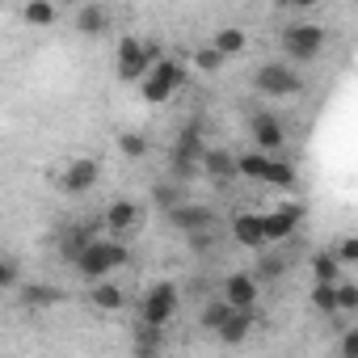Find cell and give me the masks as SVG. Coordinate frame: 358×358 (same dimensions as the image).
I'll list each match as a JSON object with an SVG mask.
<instances>
[{
    "label": "cell",
    "instance_id": "obj_29",
    "mask_svg": "<svg viewBox=\"0 0 358 358\" xmlns=\"http://www.w3.org/2000/svg\"><path fill=\"white\" fill-rule=\"evenodd\" d=\"M329 253L337 257L341 270H345V266H358V236H337V245H333Z\"/></svg>",
    "mask_w": 358,
    "mask_h": 358
},
{
    "label": "cell",
    "instance_id": "obj_22",
    "mask_svg": "<svg viewBox=\"0 0 358 358\" xmlns=\"http://www.w3.org/2000/svg\"><path fill=\"white\" fill-rule=\"evenodd\" d=\"M249 329H253V312H232V316H228V324H224L215 337H220L224 345H241V341L249 337Z\"/></svg>",
    "mask_w": 358,
    "mask_h": 358
},
{
    "label": "cell",
    "instance_id": "obj_28",
    "mask_svg": "<svg viewBox=\"0 0 358 358\" xmlns=\"http://www.w3.org/2000/svg\"><path fill=\"white\" fill-rule=\"evenodd\" d=\"M194 68H199L203 76H215V72L224 68V55H220L211 43H207V47H199V51H194Z\"/></svg>",
    "mask_w": 358,
    "mask_h": 358
},
{
    "label": "cell",
    "instance_id": "obj_20",
    "mask_svg": "<svg viewBox=\"0 0 358 358\" xmlns=\"http://www.w3.org/2000/svg\"><path fill=\"white\" fill-rule=\"evenodd\" d=\"M89 303H93L97 312H118V308L127 303V295H122V287H114V282L106 278V282H93V287H89Z\"/></svg>",
    "mask_w": 358,
    "mask_h": 358
},
{
    "label": "cell",
    "instance_id": "obj_11",
    "mask_svg": "<svg viewBox=\"0 0 358 358\" xmlns=\"http://www.w3.org/2000/svg\"><path fill=\"white\" fill-rule=\"evenodd\" d=\"M169 224L177 232H186V236H199V232H211L215 228V211L207 203H182V207L169 211Z\"/></svg>",
    "mask_w": 358,
    "mask_h": 358
},
{
    "label": "cell",
    "instance_id": "obj_18",
    "mask_svg": "<svg viewBox=\"0 0 358 358\" xmlns=\"http://www.w3.org/2000/svg\"><path fill=\"white\" fill-rule=\"evenodd\" d=\"M17 303L22 308H55V303H64V291L59 287H47V282H26L17 291Z\"/></svg>",
    "mask_w": 358,
    "mask_h": 358
},
{
    "label": "cell",
    "instance_id": "obj_3",
    "mask_svg": "<svg viewBox=\"0 0 358 358\" xmlns=\"http://www.w3.org/2000/svg\"><path fill=\"white\" fill-rule=\"evenodd\" d=\"M127 262H131L127 245L114 241V236H101V241H93L89 253L76 262V270H80V278H89V282H106V278H110L114 270H122Z\"/></svg>",
    "mask_w": 358,
    "mask_h": 358
},
{
    "label": "cell",
    "instance_id": "obj_31",
    "mask_svg": "<svg viewBox=\"0 0 358 358\" xmlns=\"http://www.w3.org/2000/svg\"><path fill=\"white\" fill-rule=\"evenodd\" d=\"M282 274H287V262L282 257H274V253L257 257V278H282Z\"/></svg>",
    "mask_w": 358,
    "mask_h": 358
},
{
    "label": "cell",
    "instance_id": "obj_1",
    "mask_svg": "<svg viewBox=\"0 0 358 358\" xmlns=\"http://www.w3.org/2000/svg\"><path fill=\"white\" fill-rule=\"evenodd\" d=\"M169 55H160V43H143L139 34H122L118 38V55H114V68H118V80L127 85H143L148 72L156 64H164Z\"/></svg>",
    "mask_w": 358,
    "mask_h": 358
},
{
    "label": "cell",
    "instance_id": "obj_17",
    "mask_svg": "<svg viewBox=\"0 0 358 358\" xmlns=\"http://www.w3.org/2000/svg\"><path fill=\"white\" fill-rule=\"evenodd\" d=\"M203 177H211V182H232V177H241V173H236V156H232V152H220V148H207V156H203Z\"/></svg>",
    "mask_w": 358,
    "mask_h": 358
},
{
    "label": "cell",
    "instance_id": "obj_23",
    "mask_svg": "<svg viewBox=\"0 0 358 358\" xmlns=\"http://www.w3.org/2000/svg\"><path fill=\"white\" fill-rule=\"evenodd\" d=\"M232 312H236V308H228L224 299H207V303H203V312H199V324H203L207 333H220V329L228 324V316H232Z\"/></svg>",
    "mask_w": 358,
    "mask_h": 358
},
{
    "label": "cell",
    "instance_id": "obj_25",
    "mask_svg": "<svg viewBox=\"0 0 358 358\" xmlns=\"http://www.w3.org/2000/svg\"><path fill=\"white\" fill-rule=\"evenodd\" d=\"M148 148H152V143H148L143 131H122V135H118V152H122L127 160H143Z\"/></svg>",
    "mask_w": 358,
    "mask_h": 358
},
{
    "label": "cell",
    "instance_id": "obj_27",
    "mask_svg": "<svg viewBox=\"0 0 358 358\" xmlns=\"http://www.w3.org/2000/svg\"><path fill=\"white\" fill-rule=\"evenodd\" d=\"M0 287H5V291H13V295L22 291V262H17L13 253H9L5 262H0Z\"/></svg>",
    "mask_w": 358,
    "mask_h": 358
},
{
    "label": "cell",
    "instance_id": "obj_7",
    "mask_svg": "<svg viewBox=\"0 0 358 358\" xmlns=\"http://www.w3.org/2000/svg\"><path fill=\"white\" fill-rule=\"evenodd\" d=\"M253 89L262 93V97H295V93H303V76L291 68V64H262L257 72H253Z\"/></svg>",
    "mask_w": 358,
    "mask_h": 358
},
{
    "label": "cell",
    "instance_id": "obj_4",
    "mask_svg": "<svg viewBox=\"0 0 358 358\" xmlns=\"http://www.w3.org/2000/svg\"><path fill=\"white\" fill-rule=\"evenodd\" d=\"M324 38H329V30L316 26V22H295V26H287V30L278 34V43H282V51H287V64H291V68H295V64H312V59L324 51Z\"/></svg>",
    "mask_w": 358,
    "mask_h": 358
},
{
    "label": "cell",
    "instance_id": "obj_12",
    "mask_svg": "<svg viewBox=\"0 0 358 358\" xmlns=\"http://www.w3.org/2000/svg\"><path fill=\"white\" fill-rule=\"evenodd\" d=\"M299 220H303V207H299V203H291V207H274V211H266V215H262V224H266V245H278V241H287V236H295V228H299Z\"/></svg>",
    "mask_w": 358,
    "mask_h": 358
},
{
    "label": "cell",
    "instance_id": "obj_15",
    "mask_svg": "<svg viewBox=\"0 0 358 358\" xmlns=\"http://www.w3.org/2000/svg\"><path fill=\"white\" fill-rule=\"evenodd\" d=\"M72 22H76V30H80L85 38H101V34L110 30V9H106V5H80V9L72 13Z\"/></svg>",
    "mask_w": 358,
    "mask_h": 358
},
{
    "label": "cell",
    "instance_id": "obj_9",
    "mask_svg": "<svg viewBox=\"0 0 358 358\" xmlns=\"http://www.w3.org/2000/svg\"><path fill=\"white\" fill-rule=\"evenodd\" d=\"M97 182H101V164H97L93 156H76V160H68V164H64V173H59V190H64V194H72V199L89 194Z\"/></svg>",
    "mask_w": 358,
    "mask_h": 358
},
{
    "label": "cell",
    "instance_id": "obj_19",
    "mask_svg": "<svg viewBox=\"0 0 358 358\" xmlns=\"http://www.w3.org/2000/svg\"><path fill=\"white\" fill-rule=\"evenodd\" d=\"M211 47H215L224 59H232V55H241V51L249 47V34H245L241 26H224V30L211 34Z\"/></svg>",
    "mask_w": 358,
    "mask_h": 358
},
{
    "label": "cell",
    "instance_id": "obj_14",
    "mask_svg": "<svg viewBox=\"0 0 358 358\" xmlns=\"http://www.w3.org/2000/svg\"><path fill=\"white\" fill-rule=\"evenodd\" d=\"M232 236H236V245H245V249H266V224H262V215H257V211L232 215Z\"/></svg>",
    "mask_w": 358,
    "mask_h": 358
},
{
    "label": "cell",
    "instance_id": "obj_21",
    "mask_svg": "<svg viewBox=\"0 0 358 358\" xmlns=\"http://www.w3.org/2000/svg\"><path fill=\"white\" fill-rule=\"evenodd\" d=\"M308 270H312V278L324 282V287H337V282H341V266H337V257H333L329 249H320V253L308 262Z\"/></svg>",
    "mask_w": 358,
    "mask_h": 358
},
{
    "label": "cell",
    "instance_id": "obj_6",
    "mask_svg": "<svg viewBox=\"0 0 358 358\" xmlns=\"http://www.w3.org/2000/svg\"><path fill=\"white\" fill-rule=\"evenodd\" d=\"M182 85H186V64L169 55L164 64H156V68L148 72V80L139 85V93H143V101H148V106H160V101H169Z\"/></svg>",
    "mask_w": 358,
    "mask_h": 358
},
{
    "label": "cell",
    "instance_id": "obj_13",
    "mask_svg": "<svg viewBox=\"0 0 358 358\" xmlns=\"http://www.w3.org/2000/svg\"><path fill=\"white\" fill-rule=\"evenodd\" d=\"M220 299L228 308H236V312H253V303H257V278L253 274H228Z\"/></svg>",
    "mask_w": 358,
    "mask_h": 358
},
{
    "label": "cell",
    "instance_id": "obj_8",
    "mask_svg": "<svg viewBox=\"0 0 358 358\" xmlns=\"http://www.w3.org/2000/svg\"><path fill=\"white\" fill-rule=\"evenodd\" d=\"M101 220H106V236L127 241V236L139 232V224H143V207H139L135 199H114V203L101 211Z\"/></svg>",
    "mask_w": 358,
    "mask_h": 358
},
{
    "label": "cell",
    "instance_id": "obj_26",
    "mask_svg": "<svg viewBox=\"0 0 358 358\" xmlns=\"http://www.w3.org/2000/svg\"><path fill=\"white\" fill-rule=\"evenodd\" d=\"M312 308H316L320 316H337V287L316 282V287H312Z\"/></svg>",
    "mask_w": 358,
    "mask_h": 358
},
{
    "label": "cell",
    "instance_id": "obj_10",
    "mask_svg": "<svg viewBox=\"0 0 358 358\" xmlns=\"http://www.w3.org/2000/svg\"><path fill=\"white\" fill-rule=\"evenodd\" d=\"M249 135H253V143H257V152H262V156H278V152L287 148V127H282V118H278V114H270V110L253 114Z\"/></svg>",
    "mask_w": 358,
    "mask_h": 358
},
{
    "label": "cell",
    "instance_id": "obj_2",
    "mask_svg": "<svg viewBox=\"0 0 358 358\" xmlns=\"http://www.w3.org/2000/svg\"><path fill=\"white\" fill-rule=\"evenodd\" d=\"M236 173L249 177V182H266V186H278V190H295L299 173L291 160H278V156H262V152H245L236 156Z\"/></svg>",
    "mask_w": 358,
    "mask_h": 358
},
{
    "label": "cell",
    "instance_id": "obj_16",
    "mask_svg": "<svg viewBox=\"0 0 358 358\" xmlns=\"http://www.w3.org/2000/svg\"><path fill=\"white\" fill-rule=\"evenodd\" d=\"M164 333H169V329L135 324V345H131V358H160V354H164Z\"/></svg>",
    "mask_w": 358,
    "mask_h": 358
},
{
    "label": "cell",
    "instance_id": "obj_5",
    "mask_svg": "<svg viewBox=\"0 0 358 358\" xmlns=\"http://www.w3.org/2000/svg\"><path fill=\"white\" fill-rule=\"evenodd\" d=\"M177 308H182V291H177L173 282H156V287H148L143 299H139V324L169 329V320L177 316Z\"/></svg>",
    "mask_w": 358,
    "mask_h": 358
},
{
    "label": "cell",
    "instance_id": "obj_24",
    "mask_svg": "<svg viewBox=\"0 0 358 358\" xmlns=\"http://www.w3.org/2000/svg\"><path fill=\"white\" fill-rule=\"evenodd\" d=\"M22 17L30 26H55L59 22V9L51 5V0H30V5H22Z\"/></svg>",
    "mask_w": 358,
    "mask_h": 358
},
{
    "label": "cell",
    "instance_id": "obj_30",
    "mask_svg": "<svg viewBox=\"0 0 358 358\" xmlns=\"http://www.w3.org/2000/svg\"><path fill=\"white\" fill-rule=\"evenodd\" d=\"M337 312H358V282L350 278L337 282Z\"/></svg>",
    "mask_w": 358,
    "mask_h": 358
},
{
    "label": "cell",
    "instance_id": "obj_32",
    "mask_svg": "<svg viewBox=\"0 0 358 358\" xmlns=\"http://www.w3.org/2000/svg\"><path fill=\"white\" fill-rule=\"evenodd\" d=\"M337 358H358V324L337 337Z\"/></svg>",
    "mask_w": 358,
    "mask_h": 358
}]
</instances>
